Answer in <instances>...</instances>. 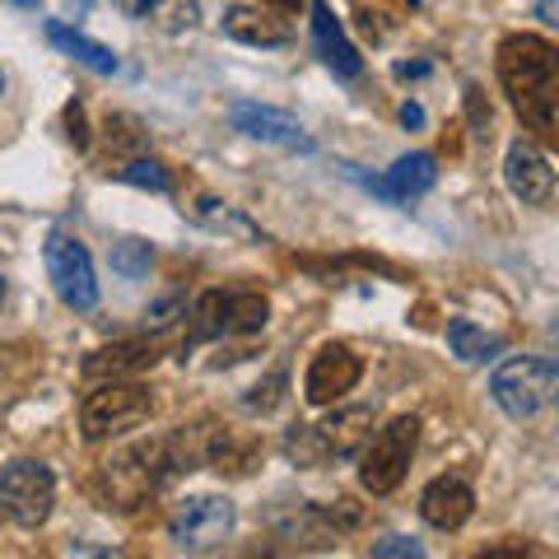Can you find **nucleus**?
<instances>
[{
    "mask_svg": "<svg viewBox=\"0 0 559 559\" xmlns=\"http://www.w3.org/2000/svg\"><path fill=\"white\" fill-rule=\"evenodd\" d=\"M439 182V159L429 150H415V154H401L388 173V187L396 201H411V197H425V191Z\"/></svg>",
    "mask_w": 559,
    "mask_h": 559,
    "instance_id": "nucleus-19",
    "label": "nucleus"
},
{
    "mask_svg": "<svg viewBox=\"0 0 559 559\" xmlns=\"http://www.w3.org/2000/svg\"><path fill=\"white\" fill-rule=\"evenodd\" d=\"M150 261H154L150 242H140V238H121V242H112V271H117L121 280H140V275L150 271Z\"/></svg>",
    "mask_w": 559,
    "mask_h": 559,
    "instance_id": "nucleus-25",
    "label": "nucleus"
},
{
    "mask_svg": "<svg viewBox=\"0 0 559 559\" xmlns=\"http://www.w3.org/2000/svg\"><path fill=\"white\" fill-rule=\"evenodd\" d=\"M117 182H131V187H145V191H173V178L154 164V159H127L117 168Z\"/></svg>",
    "mask_w": 559,
    "mask_h": 559,
    "instance_id": "nucleus-26",
    "label": "nucleus"
},
{
    "mask_svg": "<svg viewBox=\"0 0 559 559\" xmlns=\"http://www.w3.org/2000/svg\"><path fill=\"white\" fill-rule=\"evenodd\" d=\"M499 84L536 140H559V51L536 33H509L495 51Z\"/></svg>",
    "mask_w": 559,
    "mask_h": 559,
    "instance_id": "nucleus-1",
    "label": "nucleus"
},
{
    "mask_svg": "<svg viewBox=\"0 0 559 559\" xmlns=\"http://www.w3.org/2000/svg\"><path fill=\"white\" fill-rule=\"evenodd\" d=\"M112 5L127 14V20H140L159 33H191L201 24L197 0H112Z\"/></svg>",
    "mask_w": 559,
    "mask_h": 559,
    "instance_id": "nucleus-16",
    "label": "nucleus"
},
{
    "mask_svg": "<svg viewBox=\"0 0 559 559\" xmlns=\"http://www.w3.org/2000/svg\"><path fill=\"white\" fill-rule=\"evenodd\" d=\"M369 433H373V406H345L318 419V425H294L285 433V457L294 466H326L355 457L369 443Z\"/></svg>",
    "mask_w": 559,
    "mask_h": 559,
    "instance_id": "nucleus-3",
    "label": "nucleus"
},
{
    "mask_svg": "<svg viewBox=\"0 0 559 559\" xmlns=\"http://www.w3.org/2000/svg\"><path fill=\"white\" fill-rule=\"evenodd\" d=\"M154 359H159V349L150 341H117V345H103L94 355H84L80 373L90 382H108V378H131L140 369H154Z\"/></svg>",
    "mask_w": 559,
    "mask_h": 559,
    "instance_id": "nucleus-14",
    "label": "nucleus"
},
{
    "mask_svg": "<svg viewBox=\"0 0 559 559\" xmlns=\"http://www.w3.org/2000/svg\"><path fill=\"white\" fill-rule=\"evenodd\" d=\"M224 299H229L224 289H210V294H201V299H197V308H191V331H187L191 345L224 336Z\"/></svg>",
    "mask_w": 559,
    "mask_h": 559,
    "instance_id": "nucleus-23",
    "label": "nucleus"
},
{
    "mask_svg": "<svg viewBox=\"0 0 559 559\" xmlns=\"http://www.w3.org/2000/svg\"><path fill=\"white\" fill-rule=\"evenodd\" d=\"M154 411V392L140 388V382H121V378H108L103 388H94L90 396L80 401V433L90 443H103V439H117L135 425H145Z\"/></svg>",
    "mask_w": 559,
    "mask_h": 559,
    "instance_id": "nucleus-5",
    "label": "nucleus"
},
{
    "mask_svg": "<svg viewBox=\"0 0 559 559\" xmlns=\"http://www.w3.org/2000/svg\"><path fill=\"white\" fill-rule=\"evenodd\" d=\"M103 131H108V150L112 154H140L150 145V131L140 127L131 112H112L108 121H103Z\"/></svg>",
    "mask_w": 559,
    "mask_h": 559,
    "instance_id": "nucleus-24",
    "label": "nucleus"
},
{
    "mask_svg": "<svg viewBox=\"0 0 559 559\" xmlns=\"http://www.w3.org/2000/svg\"><path fill=\"white\" fill-rule=\"evenodd\" d=\"M0 94H5V80H0Z\"/></svg>",
    "mask_w": 559,
    "mask_h": 559,
    "instance_id": "nucleus-37",
    "label": "nucleus"
},
{
    "mask_svg": "<svg viewBox=\"0 0 559 559\" xmlns=\"http://www.w3.org/2000/svg\"><path fill=\"white\" fill-rule=\"evenodd\" d=\"M229 121H234V131L252 135V140H266V145H280V150H312V140L304 135V127H299V121H294L289 112H280V108H261V103H234Z\"/></svg>",
    "mask_w": 559,
    "mask_h": 559,
    "instance_id": "nucleus-13",
    "label": "nucleus"
},
{
    "mask_svg": "<svg viewBox=\"0 0 559 559\" xmlns=\"http://www.w3.org/2000/svg\"><path fill=\"white\" fill-rule=\"evenodd\" d=\"M322 513H326V522H331V532L336 536H345V532H359L364 527V509L349 495H341V499H331V503H322Z\"/></svg>",
    "mask_w": 559,
    "mask_h": 559,
    "instance_id": "nucleus-27",
    "label": "nucleus"
},
{
    "mask_svg": "<svg viewBox=\"0 0 559 559\" xmlns=\"http://www.w3.org/2000/svg\"><path fill=\"white\" fill-rule=\"evenodd\" d=\"M559 369L546 355H518L509 364H499L489 378V396L509 419H536L555 401Z\"/></svg>",
    "mask_w": 559,
    "mask_h": 559,
    "instance_id": "nucleus-4",
    "label": "nucleus"
},
{
    "mask_svg": "<svg viewBox=\"0 0 559 559\" xmlns=\"http://www.w3.org/2000/svg\"><path fill=\"white\" fill-rule=\"evenodd\" d=\"M373 555H378V559H392V555H425V546H419V540H406V536H392V540H378Z\"/></svg>",
    "mask_w": 559,
    "mask_h": 559,
    "instance_id": "nucleus-29",
    "label": "nucleus"
},
{
    "mask_svg": "<svg viewBox=\"0 0 559 559\" xmlns=\"http://www.w3.org/2000/svg\"><path fill=\"white\" fill-rule=\"evenodd\" d=\"M359 373H364V359L349 345H322L308 364V378H304L308 406H331V401H341L359 382Z\"/></svg>",
    "mask_w": 559,
    "mask_h": 559,
    "instance_id": "nucleus-10",
    "label": "nucleus"
},
{
    "mask_svg": "<svg viewBox=\"0 0 559 559\" xmlns=\"http://www.w3.org/2000/svg\"><path fill=\"white\" fill-rule=\"evenodd\" d=\"M47 38H51V47H61L66 57H75L80 66H90L94 75H117V57H112V47H103V43H94V38H84V33H75L70 24L51 20V24H47Z\"/></svg>",
    "mask_w": 559,
    "mask_h": 559,
    "instance_id": "nucleus-18",
    "label": "nucleus"
},
{
    "mask_svg": "<svg viewBox=\"0 0 559 559\" xmlns=\"http://www.w3.org/2000/svg\"><path fill=\"white\" fill-rule=\"evenodd\" d=\"M312 43H318V51H322V61L336 70L341 80H359V70H364V57L355 47H349V38H345V28H341V20L331 14V5L326 0H312Z\"/></svg>",
    "mask_w": 559,
    "mask_h": 559,
    "instance_id": "nucleus-15",
    "label": "nucleus"
},
{
    "mask_svg": "<svg viewBox=\"0 0 559 559\" xmlns=\"http://www.w3.org/2000/svg\"><path fill=\"white\" fill-rule=\"evenodd\" d=\"M66 127H70V145L90 150V127H84V108H80V103H70V108H66Z\"/></svg>",
    "mask_w": 559,
    "mask_h": 559,
    "instance_id": "nucleus-28",
    "label": "nucleus"
},
{
    "mask_svg": "<svg viewBox=\"0 0 559 559\" xmlns=\"http://www.w3.org/2000/svg\"><path fill=\"white\" fill-rule=\"evenodd\" d=\"M10 5H20V10H33V5H38V0H10Z\"/></svg>",
    "mask_w": 559,
    "mask_h": 559,
    "instance_id": "nucleus-35",
    "label": "nucleus"
},
{
    "mask_svg": "<svg viewBox=\"0 0 559 559\" xmlns=\"http://www.w3.org/2000/svg\"><path fill=\"white\" fill-rule=\"evenodd\" d=\"M471 513H476V495H471V485L462 476H439L419 495V518H425L433 532H457L471 522Z\"/></svg>",
    "mask_w": 559,
    "mask_h": 559,
    "instance_id": "nucleus-12",
    "label": "nucleus"
},
{
    "mask_svg": "<svg viewBox=\"0 0 559 559\" xmlns=\"http://www.w3.org/2000/svg\"><path fill=\"white\" fill-rule=\"evenodd\" d=\"M224 33H229L234 43H248V47H285L294 38L285 20H275L266 10H252V5L224 10Z\"/></svg>",
    "mask_w": 559,
    "mask_h": 559,
    "instance_id": "nucleus-17",
    "label": "nucleus"
},
{
    "mask_svg": "<svg viewBox=\"0 0 559 559\" xmlns=\"http://www.w3.org/2000/svg\"><path fill=\"white\" fill-rule=\"evenodd\" d=\"M536 14H540V24H559V14H555V0H536Z\"/></svg>",
    "mask_w": 559,
    "mask_h": 559,
    "instance_id": "nucleus-33",
    "label": "nucleus"
},
{
    "mask_svg": "<svg viewBox=\"0 0 559 559\" xmlns=\"http://www.w3.org/2000/svg\"><path fill=\"white\" fill-rule=\"evenodd\" d=\"M197 219L205 224V229H215V234H224V238H238V242H261V229L248 219V215H238L234 205H224V201H210V197H201L197 205Z\"/></svg>",
    "mask_w": 559,
    "mask_h": 559,
    "instance_id": "nucleus-21",
    "label": "nucleus"
},
{
    "mask_svg": "<svg viewBox=\"0 0 559 559\" xmlns=\"http://www.w3.org/2000/svg\"><path fill=\"white\" fill-rule=\"evenodd\" d=\"M173 476V457H168V439H150V443H131L112 452L94 476V495L103 499V509L117 513H135L159 495V485Z\"/></svg>",
    "mask_w": 559,
    "mask_h": 559,
    "instance_id": "nucleus-2",
    "label": "nucleus"
},
{
    "mask_svg": "<svg viewBox=\"0 0 559 559\" xmlns=\"http://www.w3.org/2000/svg\"><path fill=\"white\" fill-rule=\"evenodd\" d=\"M401 121H406V127H425V108H419V103H406V108H401Z\"/></svg>",
    "mask_w": 559,
    "mask_h": 559,
    "instance_id": "nucleus-32",
    "label": "nucleus"
},
{
    "mask_svg": "<svg viewBox=\"0 0 559 559\" xmlns=\"http://www.w3.org/2000/svg\"><path fill=\"white\" fill-rule=\"evenodd\" d=\"M466 94H471L466 108H471V121H476V135L489 140V108H480V94H476V90H466Z\"/></svg>",
    "mask_w": 559,
    "mask_h": 559,
    "instance_id": "nucleus-31",
    "label": "nucleus"
},
{
    "mask_svg": "<svg viewBox=\"0 0 559 559\" xmlns=\"http://www.w3.org/2000/svg\"><path fill=\"white\" fill-rule=\"evenodd\" d=\"M448 349L457 355L462 364H480V359H495L503 341L495 336V331H485L476 322H466V318H452L448 322Z\"/></svg>",
    "mask_w": 559,
    "mask_h": 559,
    "instance_id": "nucleus-20",
    "label": "nucleus"
},
{
    "mask_svg": "<svg viewBox=\"0 0 559 559\" xmlns=\"http://www.w3.org/2000/svg\"><path fill=\"white\" fill-rule=\"evenodd\" d=\"M271 318L266 294H229L224 299V336H252Z\"/></svg>",
    "mask_w": 559,
    "mask_h": 559,
    "instance_id": "nucleus-22",
    "label": "nucleus"
},
{
    "mask_svg": "<svg viewBox=\"0 0 559 559\" xmlns=\"http://www.w3.org/2000/svg\"><path fill=\"white\" fill-rule=\"evenodd\" d=\"M503 182H509V191L522 205L546 210L555 201V168L536 145H527V140H513L509 154H503Z\"/></svg>",
    "mask_w": 559,
    "mask_h": 559,
    "instance_id": "nucleus-11",
    "label": "nucleus"
},
{
    "mask_svg": "<svg viewBox=\"0 0 559 559\" xmlns=\"http://www.w3.org/2000/svg\"><path fill=\"white\" fill-rule=\"evenodd\" d=\"M261 5H271V10H299L304 0H261Z\"/></svg>",
    "mask_w": 559,
    "mask_h": 559,
    "instance_id": "nucleus-34",
    "label": "nucleus"
},
{
    "mask_svg": "<svg viewBox=\"0 0 559 559\" xmlns=\"http://www.w3.org/2000/svg\"><path fill=\"white\" fill-rule=\"evenodd\" d=\"M234 503L224 495H191L168 518V536L178 550H215L234 532Z\"/></svg>",
    "mask_w": 559,
    "mask_h": 559,
    "instance_id": "nucleus-9",
    "label": "nucleus"
},
{
    "mask_svg": "<svg viewBox=\"0 0 559 559\" xmlns=\"http://www.w3.org/2000/svg\"><path fill=\"white\" fill-rule=\"evenodd\" d=\"M47 275L57 285L61 304L75 312H90L98 304V275H94V257L75 234H51L47 238Z\"/></svg>",
    "mask_w": 559,
    "mask_h": 559,
    "instance_id": "nucleus-8",
    "label": "nucleus"
},
{
    "mask_svg": "<svg viewBox=\"0 0 559 559\" xmlns=\"http://www.w3.org/2000/svg\"><path fill=\"white\" fill-rule=\"evenodd\" d=\"M57 509V476L43 462H10L0 471V513H5L14 527H43Z\"/></svg>",
    "mask_w": 559,
    "mask_h": 559,
    "instance_id": "nucleus-7",
    "label": "nucleus"
},
{
    "mask_svg": "<svg viewBox=\"0 0 559 559\" xmlns=\"http://www.w3.org/2000/svg\"><path fill=\"white\" fill-rule=\"evenodd\" d=\"M182 308V299H164V304H154L150 312H145V322L154 326V331H164L168 322H173V312H178Z\"/></svg>",
    "mask_w": 559,
    "mask_h": 559,
    "instance_id": "nucleus-30",
    "label": "nucleus"
},
{
    "mask_svg": "<svg viewBox=\"0 0 559 559\" xmlns=\"http://www.w3.org/2000/svg\"><path fill=\"white\" fill-rule=\"evenodd\" d=\"M0 294H5V275H0Z\"/></svg>",
    "mask_w": 559,
    "mask_h": 559,
    "instance_id": "nucleus-36",
    "label": "nucleus"
},
{
    "mask_svg": "<svg viewBox=\"0 0 559 559\" xmlns=\"http://www.w3.org/2000/svg\"><path fill=\"white\" fill-rule=\"evenodd\" d=\"M419 448V415H396L388 429H378V439L364 448V462H359V485L369 495H392V489L406 480L411 457Z\"/></svg>",
    "mask_w": 559,
    "mask_h": 559,
    "instance_id": "nucleus-6",
    "label": "nucleus"
}]
</instances>
